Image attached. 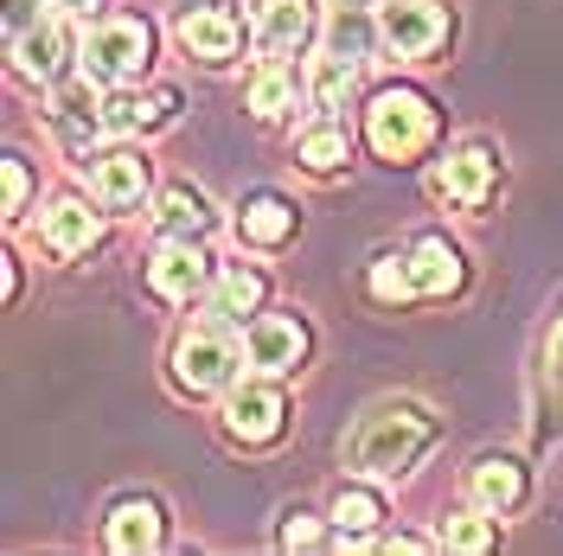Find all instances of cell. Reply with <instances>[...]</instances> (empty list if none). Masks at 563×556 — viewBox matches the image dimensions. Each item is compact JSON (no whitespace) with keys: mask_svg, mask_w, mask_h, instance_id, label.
<instances>
[{"mask_svg":"<svg viewBox=\"0 0 563 556\" xmlns=\"http://www.w3.org/2000/svg\"><path fill=\"white\" fill-rule=\"evenodd\" d=\"M422 442H429V416L410 410V403H397V410L365 416V429L352 435V460H358L365 474H404L422 454Z\"/></svg>","mask_w":563,"mask_h":556,"instance_id":"6da1fadb","label":"cell"},{"mask_svg":"<svg viewBox=\"0 0 563 556\" xmlns=\"http://www.w3.org/2000/svg\"><path fill=\"white\" fill-rule=\"evenodd\" d=\"M365 135H372V147L385 160H410L435 135V109L422 103L417 90H385L378 103L365 109Z\"/></svg>","mask_w":563,"mask_h":556,"instance_id":"7a4b0ae2","label":"cell"},{"mask_svg":"<svg viewBox=\"0 0 563 556\" xmlns=\"http://www.w3.org/2000/svg\"><path fill=\"white\" fill-rule=\"evenodd\" d=\"M141 65H147V26L141 20H103L84 38V70L97 84H129V77H141Z\"/></svg>","mask_w":563,"mask_h":556,"instance_id":"3957f363","label":"cell"},{"mask_svg":"<svg viewBox=\"0 0 563 556\" xmlns=\"http://www.w3.org/2000/svg\"><path fill=\"white\" fill-rule=\"evenodd\" d=\"M174 365H179V383H186V390H224L231 371H238V340H231L218 320H206V326H192V333L179 340Z\"/></svg>","mask_w":563,"mask_h":556,"instance_id":"277c9868","label":"cell"},{"mask_svg":"<svg viewBox=\"0 0 563 556\" xmlns=\"http://www.w3.org/2000/svg\"><path fill=\"white\" fill-rule=\"evenodd\" d=\"M385 38L404 58H429L442 38H449V13L435 0H390L385 7Z\"/></svg>","mask_w":563,"mask_h":556,"instance_id":"5b68a950","label":"cell"},{"mask_svg":"<svg viewBox=\"0 0 563 556\" xmlns=\"http://www.w3.org/2000/svg\"><path fill=\"white\" fill-rule=\"evenodd\" d=\"M288 416V403H282L276 383H238L231 397H224V429L238 435V442H269Z\"/></svg>","mask_w":563,"mask_h":556,"instance_id":"8992f818","label":"cell"},{"mask_svg":"<svg viewBox=\"0 0 563 556\" xmlns=\"http://www.w3.org/2000/svg\"><path fill=\"white\" fill-rule=\"evenodd\" d=\"M244 352H250V365H263V371H295L301 352H308V333L288 313H263V320H250Z\"/></svg>","mask_w":563,"mask_h":556,"instance_id":"52a82bcc","label":"cell"},{"mask_svg":"<svg viewBox=\"0 0 563 556\" xmlns=\"http://www.w3.org/2000/svg\"><path fill=\"white\" fill-rule=\"evenodd\" d=\"M147 276H154V288H161L167 301H192V294L211 281V263H206V249L192 244V237H174V244L147 263Z\"/></svg>","mask_w":563,"mask_h":556,"instance_id":"ba28073f","label":"cell"},{"mask_svg":"<svg viewBox=\"0 0 563 556\" xmlns=\"http://www.w3.org/2000/svg\"><path fill=\"white\" fill-rule=\"evenodd\" d=\"M179 45L192 52V58H206V65H224L231 52H238V20L224 13V7H192V13H179Z\"/></svg>","mask_w":563,"mask_h":556,"instance_id":"9c48e42d","label":"cell"},{"mask_svg":"<svg viewBox=\"0 0 563 556\" xmlns=\"http://www.w3.org/2000/svg\"><path fill=\"white\" fill-rule=\"evenodd\" d=\"M435 199H455V205H481L493 192V160L481 154V147H467V154H455V160H442L435 167Z\"/></svg>","mask_w":563,"mask_h":556,"instance_id":"30bf717a","label":"cell"},{"mask_svg":"<svg viewBox=\"0 0 563 556\" xmlns=\"http://www.w3.org/2000/svg\"><path fill=\"white\" fill-rule=\"evenodd\" d=\"M147 192V160L141 154H103L97 160V199L109 211H135Z\"/></svg>","mask_w":563,"mask_h":556,"instance_id":"8fae6325","label":"cell"},{"mask_svg":"<svg viewBox=\"0 0 563 556\" xmlns=\"http://www.w3.org/2000/svg\"><path fill=\"white\" fill-rule=\"evenodd\" d=\"M13 65L26 70V77H58V65H65V33H58V20L20 26V33H13Z\"/></svg>","mask_w":563,"mask_h":556,"instance_id":"7c38bea8","label":"cell"},{"mask_svg":"<svg viewBox=\"0 0 563 556\" xmlns=\"http://www.w3.org/2000/svg\"><path fill=\"white\" fill-rule=\"evenodd\" d=\"M308 26H314V20H308V0H269V7H263V26H256V45H263L269 58H288V52L308 38Z\"/></svg>","mask_w":563,"mask_h":556,"instance_id":"4fadbf2b","label":"cell"},{"mask_svg":"<svg viewBox=\"0 0 563 556\" xmlns=\"http://www.w3.org/2000/svg\"><path fill=\"white\" fill-rule=\"evenodd\" d=\"M410 276H417L422 294H455V288H461V256H455V244H442V237H422V244L410 249Z\"/></svg>","mask_w":563,"mask_h":556,"instance_id":"5bb4252c","label":"cell"},{"mask_svg":"<svg viewBox=\"0 0 563 556\" xmlns=\"http://www.w3.org/2000/svg\"><path fill=\"white\" fill-rule=\"evenodd\" d=\"M467 487H474V505H481V512H512V505L526 499V474H519L512 460H481Z\"/></svg>","mask_w":563,"mask_h":556,"instance_id":"9a60e30c","label":"cell"},{"mask_svg":"<svg viewBox=\"0 0 563 556\" xmlns=\"http://www.w3.org/2000/svg\"><path fill=\"white\" fill-rule=\"evenodd\" d=\"M161 544V512L147 505V499H129V505H115L109 512V551H154Z\"/></svg>","mask_w":563,"mask_h":556,"instance_id":"2e32d148","label":"cell"},{"mask_svg":"<svg viewBox=\"0 0 563 556\" xmlns=\"http://www.w3.org/2000/svg\"><path fill=\"white\" fill-rule=\"evenodd\" d=\"M45 244L58 249V256H77V249L97 244V218H90V205H77V199H65V205L45 211Z\"/></svg>","mask_w":563,"mask_h":556,"instance_id":"e0dca14e","label":"cell"},{"mask_svg":"<svg viewBox=\"0 0 563 556\" xmlns=\"http://www.w3.org/2000/svg\"><path fill=\"white\" fill-rule=\"evenodd\" d=\"M238 231H244V244L269 249V244H282V237L295 231V205H282V199H269V192H263V199H250V205H244Z\"/></svg>","mask_w":563,"mask_h":556,"instance_id":"ac0fdd59","label":"cell"},{"mask_svg":"<svg viewBox=\"0 0 563 556\" xmlns=\"http://www.w3.org/2000/svg\"><path fill=\"white\" fill-rule=\"evenodd\" d=\"M206 199L192 192V186H174V192H161V205H154V224L167 231V237H199L206 231Z\"/></svg>","mask_w":563,"mask_h":556,"instance_id":"d6986e66","label":"cell"},{"mask_svg":"<svg viewBox=\"0 0 563 556\" xmlns=\"http://www.w3.org/2000/svg\"><path fill=\"white\" fill-rule=\"evenodd\" d=\"M174 97H109L103 103V129L109 135H135V129H154L167 115Z\"/></svg>","mask_w":563,"mask_h":556,"instance_id":"ffe728a7","label":"cell"},{"mask_svg":"<svg viewBox=\"0 0 563 556\" xmlns=\"http://www.w3.org/2000/svg\"><path fill=\"white\" fill-rule=\"evenodd\" d=\"M295 103V77L282 65H269V70H256V84H250V109L263 115V122H276L282 109Z\"/></svg>","mask_w":563,"mask_h":556,"instance_id":"44dd1931","label":"cell"},{"mask_svg":"<svg viewBox=\"0 0 563 556\" xmlns=\"http://www.w3.org/2000/svg\"><path fill=\"white\" fill-rule=\"evenodd\" d=\"M256 301H263V276H250V269H231V276L218 281V313L244 320V313H256Z\"/></svg>","mask_w":563,"mask_h":556,"instance_id":"7402d4cb","label":"cell"},{"mask_svg":"<svg viewBox=\"0 0 563 556\" xmlns=\"http://www.w3.org/2000/svg\"><path fill=\"white\" fill-rule=\"evenodd\" d=\"M346 90H352V58L327 52V58L314 65V103L320 109H340V103H346Z\"/></svg>","mask_w":563,"mask_h":556,"instance_id":"603a6c76","label":"cell"},{"mask_svg":"<svg viewBox=\"0 0 563 556\" xmlns=\"http://www.w3.org/2000/svg\"><path fill=\"white\" fill-rule=\"evenodd\" d=\"M365 45H372V26L358 20V7H340V20L327 26V52H340V58H365Z\"/></svg>","mask_w":563,"mask_h":556,"instance_id":"cb8c5ba5","label":"cell"},{"mask_svg":"<svg viewBox=\"0 0 563 556\" xmlns=\"http://www.w3.org/2000/svg\"><path fill=\"white\" fill-rule=\"evenodd\" d=\"M333 519H340L346 537H365V531L378 524V499H372V492H358V487H346L340 499H333Z\"/></svg>","mask_w":563,"mask_h":556,"instance_id":"d4e9b609","label":"cell"},{"mask_svg":"<svg viewBox=\"0 0 563 556\" xmlns=\"http://www.w3.org/2000/svg\"><path fill=\"white\" fill-rule=\"evenodd\" d=\"M301 160H308L314 174H333V167L346 160V135H340V129H308V135H301Z\"/></svg>","mask_w":563,"mask_h":556,"instance_id":"484cf974","label":"cell"},{"mask_svg":"<svg viewBox=\"0 0 563 556\" xmlns=\"http://www.w3.org/2000/svg\"><path fill=\"white\" fill-rule=\"evenodd\" d=\"M410 288H417L410 256H378V263H372V294H378V301H404Z\"/></svg>","mask_w":563,"mask_h":556,"instance_id":"4316f807","label":"cell"},{"mask_svg":"<svg viewBox=\"0 0 563 556\" xmlns=\"http://www.w3.org/2000/svg\"><path fill=\"white\" fill-rule=\"evenodd\" d=\"M442 544H449V551H487V544H493V524L487 519H455L449 531H442Z\"/></svg>","mask_w":563,"mask_h":556,"instance_id":"83f0119b","label":"cell"},{"mask_svg":"<svg viewBox=\"0 0 563 556\" xmlns=\"http://www.w3.org/2000/svg\"><path fill=\"white\" fill-rule=\"evenodd\" d=\"M26 192H33V179H26V160H7V218L26 205Z\"/></svg>","mask_w":563,"mask_h":556,"instance_id":"f1b7e54d","label":"cell"},{"mask_svg":"<svg viewBox=\"0 0 563 556\" xmlns=\"http://www.w3.org/2000/svg\"><path fill=\"white\" fill-rule=\"evenodd\" d=\"M282 544H288V551H314L320 531H314L308 519H288V524H282Z\"/></svg>","mask_w":563,"mask_h":556,"instance_id":"f546056e","label":"cell"},{"mask_svg":"<svg viewBox=\"0 0 563 556\" xmlns=\"http://www.w3.org/2000/svg\"><path fill=\"white\" fill-rule=\"evenodd\" d=\"M65 7H84V13H90V7H103V0H65Z\"/></svg>","mask_w":563,"mask_h":556,"instance_id":"4dcf8cb0","label":"cell"},{"mask_svg":"<svg viewBox=\"0 0 563 556\" xmlns=\"http://www.w3.org/2000/svg\"><path fill=\"white\" fill-rule=\"evenodd\" d=\"M340 7H372V0H340Z\"/></svg>","mask_w":563,"mask_h":556,"instance_id":"1f68e13d","label":"cell"}]
</instances>
